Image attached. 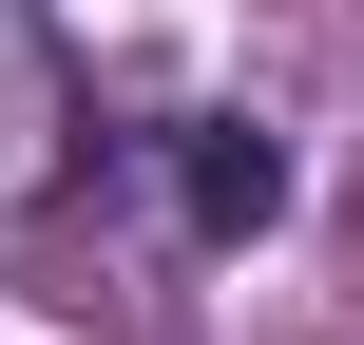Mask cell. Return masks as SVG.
Listing matches in <instances>:
<instances>
[{
    "label": "cell",
    "mask_w": 364,
    "mask_h": 345,
    "mask_svg": "<svg viewBox=\"0 0 364 345\" xmlns=\"http://www.w3.org/2000/svg\"><path fill=\"white\" fill-rule=\"evenodd\" d=\"M58 154H77V77H58V19H38V0H0V211H38V192H58Z\"/></svg>",
    "instance_id": "6da1fadb"
},
{
    "label": "cell",
    "mask_w": 364,
    "mask_h": 345,
    "mask_svg": "<svg viewBox=\"0 0 364 345\" xmlns=\"http://www.w3.org/2000/svg\"><path fill=\"white\" fill-rule=\"evenodd\" d=\"M173 192H192V230H211V250H230V230H269V211H288V154H269V134H250V115H211V134H192V154H173Z\"/></svg>",
    "instance_id": "7a4b0ae2"
}]
</instances>
